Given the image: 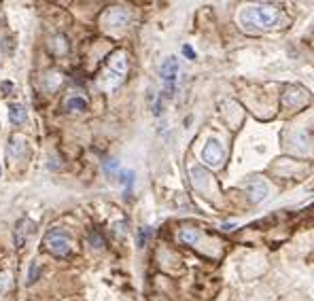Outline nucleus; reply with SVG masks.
<instances>
[{
  "mask_svg": "<svg viewBox=\"0 0 314 301\" xmlns=\"http://www.w3.org/2000/svg\"><path fill=\"white\" fill-rule=\"evenodd\" d=\"M38 278H41V265L34 263L30 267V272H28V284H34Z\"/></svg>",
  "mask_w": 314,
  "mask_h": 301,
  "instance_id": "f8f14e48",
  "label": "nucleus"
},
{
  "mask_svg": "<svg viewBox=\"0 0 314 301\" xmlns=\"http://www.w3.org/2000/svg\"><path fill=\"white\" fill-rule=\"evenodd\" d=\"M146 233H149V232H146V227H143V229H140V232H138V246H140V248H143V246H145V240H146Z\"/></svg>",
  "mask_w": 314,
  "mask_h": 301,
  "instance_id": "4468645a",
  "label": "nucleus"
},
{
  "mask_svg": "<svg viewBox=\"0 0 314 301\" xmlns=\"http://www.w3.org/2000/svg\"><path fill=\"white\" fill-rule=\"evenodd\" d=\"M202 159H204V163H206V165H210V168H217V165H221V162H223V146H221L219 140L210 138L208 142L204 144Z\"/></svg>",
  "mask_w": 314,
  "mask_h": 301,
  "instance_id": "20e7f679",
  "label": "nucleus"
},
{
  "mask_svg": "<svg viewBox=\"0 0 314 301\" xmlns=\"http://www.w3.org/2000/svg\"><path fill=\"white\" fill-rule=\"evenodd\" d=\"M92 244L96 246V248H102V246H104V238H100V235H92Z\"/></svg>",
  "mask_w": 314,
  "mask_h": 301,
  "instance_id": "dca6fc26",
  "label": "nucleus"
},
{
  "mask_svg": "<svg viewBox=\"0 0 314 301\" xmlns=\"http://www.w3.org/2000/svg\"><path fill=\"white\" fill-rule=\"evenodd\" d=\"M246 191H248V195H251V200H253L255 204L264 202L266 197H267V185H266L264 181H259V178H255L253 183H248Z\"/></svg>",
  "mask_w": 314,
  "mask_h": 301,
  "instance_id": "39448f33",
  "label": "nucleus"
},
{
  "mask_svg": "<svg viewBox=\"0 0 314 301\" xmlns=\"http://www.w3.org/2000/svg\"><path fill=\"white\" fill-rule=\"evenodd\" d=\"M162 81H164V98H172L176 89V79H178V60L176 57H166L162 64Z\"/></svg>",
  "mask_w": 314,
  "mask_h": 301,
  "instance_id": "f03ea898",
  "label": "nucleus"
},
{
  "mask_svg": "<svg viewBox=\"0 0 314 301\" xmlns=\"http://www.w3.org/2000/svg\"><path fill=\"white\" fill-rule=\"evenodd\" d=\"M66 111H76V113L87 111V100L85 98H70V100H66Z\"/></svg>",
  "mask_w": 314,
  "mask_h": 301,
  "instance_id": "9d476101",
  "label": "nucleus"
},
{
  "mask_svg": "<svg viewBox=\"0 0 314 301\" xmlns=\"http://www.w3.org/2000/svg\"><path fill=\"white\" fill-rule=\"evenodd\" d=\"M0 89H2V95H9V92L13 89V85H11V83H2V85H0Z\"/></svg>",
  "mask_w": 314,
  "mask_h": 301,
  "instance_id": "f3484780",
  "label": "nucleus"
},
{
  "mask_svg": "<svg viewBox=\"0 0 314 301\" xmlns=\"http://www.w3.org/2000/svg\"><path fill=\"white\" fill-rule=\"evenodd\" d=\"M119 183L125 185V193H130L132 191V183H134V172H119Z\"/></svg>",
  "mask_w": 314,
  "mask_h": 301,
  "instance_id": "9b49d317",
  "label": "nucleus"
},
{
  "mask_svg": "<svg viewBox=\"0 0 314 301\" xmlns=\"http://www.w3.org/2000/svg\"><path fill=\"white\" fill-rule=\"evenodd\" d=\"M104 19H106L108 25H123L127 22V13L123 9H111Z\"/></svg>",
  "mask_w": 314,
  "mask_h": 301,
  "instance_id": "0eeeda50",
  "label": "nucleus"
},
{
  "mask_svg": "<svg viewBox=\"0 0 314 301\" xmlns=\"http://www.w3.org/2000/svg\"><path fill=\"white\" fill-rule=\"evenodd\" d=\"M115 168H119V162H115V159H108V162L104 163V170L108 172V174H111V172H113Z\"/></svg>",
  "mask_w": 314,
  "mask_h": 301,
  "instance_id": "ddd939ff",
  "label": "nucleus"
},
{
  "mask_svg": "<svg viewBox=\"0 0 314 301\" xmlns=\"http://www.w3.org/2000/svg\"><path fill=\"white\" fill-rule=\"evenodd\" d=\"M197 238H200V233H197V229H193V227H185L181 232V242L183 244H187V246L195 244Z\"/></svg>",
  "mask_w": 314,
  "mask_h": 301,
  "instance_id": "1a4fd4ad",
  "label": "nucleus"
},
{
  "mask_svg": "<svg viewBox=\"0 0 314 301\" xmlns=\"http://www.w3.org/2000/svg\"><path fill=\"white\" fill-rule=\"evenodd\" d=\"M45 246H47V251L57 255V257L70 255V240L66 232H62V229H53L51 233L45 235Z\"/></svg>",
  "mask_w": 314,
  "mask_h": 301,
  "instance_id": "7ed1b4c3",
  "label": "nucleus"
},
{
  "mask_svg": "<svg viewBox=\"0 0 314 301\" xmlns=\"http://www.w3.org/2000/svg\"><path fill=\"white\" fill-rule=\"evenodd\" d=\"M280 17V11L276 6L270 4H259V6H248L242 11V23L244 25H255V28H272L276 25Z\"/></svg>",
  "mask_w": 314,
  "mask_h": 301,
  "instance_id": "f257e3e1",
  "label": "nucleus"
},
{
  "mask_svg": "<svg viewBox=\"0 0 314 301\" xmlns=\"http://www.w3.org/2000/svg\"><path fill=\"white\" fill-rule=\"evenodd\" d=\"M183 53L189 57V60H195V51H193V47H191V45H185L183 47Z\"/></svg>",
  "mask_w": 314,
  "mask_h": 301,
  "instance_id": "2eb2a0df",
  "label": "nucleus"
},
{
  "mask_svg": "<svg viewBox=\"0 0 314 301\" xmlns=\"http://www.w3.org/2000/svg\"><path fill=\"white\" fill-rule=\"evenodd\" d=\"M153 108H155V115H162V113H164V111H162V108H164V106H162V100H157Z\"/></svg>",
  "mask_w": 314,
  "mask_h": 301,
  "instance_id": "a211bd4d",
  "label": "nucleus"
},
{
  "mask_svg": "<svg viewBox=\"0 0 314 301\" xmlns=\"http://www.w3.org/2000/svg\"><path fill=\"white\" fill-rule=\"evenodd\" d=\"M304 100H306V92H304L302 87H291V89H287L285 104H289V106H297V104H302Z\"/></svg>",
  "mask_w": 314,
  "mask_h": 301,
  "instance_id": "423d86ee",
  "label": "nucleus"
},
{
  "mask_svg": "<svg viewBox=\"0 0 314 301\" xmlns=\"http://www.w3.org/2000/svg\"><path fill=\"white\" fill-rule=\"evenodd\" d=\"M9 119L13 125H22L25 121V108L22 104H11L9 106Z\"/></svg>",
  "mask_w": 314,
  "mask_h": 301,
  "instance_id": "6e6552de",
  "label": "nucleus"
}]
</instances>
